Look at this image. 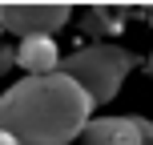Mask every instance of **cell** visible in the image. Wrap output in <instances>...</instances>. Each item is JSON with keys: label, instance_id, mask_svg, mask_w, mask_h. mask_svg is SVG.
<instances>
[{"label": "cell", "instance_id": "6da1fadb", "mask_svg": "<svg viewBox=\"0 0 153 145\" xmlns=\"http://www.w3.org/2000/svg\"><path fill=\"white\" fill-rule=\"evenodd\" d=\"M93 101L61 73L24 77L0 93V133L16 145H69L89 125Z\"/></svg>", "mask_w": 153, "mask_h": 145}, {"label": "cell", "instance_id": "7a4b0ae2", "mask_svg": "<svg viewBox=\"0 0 153 145\" xmlns=\"http://www.w3.org/2000/svg\"><path fill=\"white\" fill-rule=\"evenodd\" d=\"M133 65H137V57L129 48L113 45V40H93L89 48H76L73 57L56 61V73L69 77L93 105H105L117 97V89H121V81L129 77Z\"/></svg>", "mask_w": 153, "mask_h": 145}, {"label": "cell", "instance_id": "3957f363", "mask_svg": "<svg viewBox=\"0 0 153 145\" xmlns=\"http://www.w3.org/2000/svg\"><path fill=\"white\" fill-rule=\"evenodd\" d=\"M73 8L69 4H36V0H16V4H0V32L8 36H20V40H32V36H53L69 24Z\"/></svg>", "mask_w": 153, "mask_h": 145}, {"label": "cell", "instance_id": "277c9868", "mask_svg": "<svg viewBox=\"0 0 153 145\" xmlns=\"http://www.w3.org/2000/svg\"><path fill=\"white\" fill-rule=\"evenodd\" d=\"M85 145H149L153 129L145 117H89L81 129Z\"/></svg>", "mask_w": 153, "mask_h": 145}, {"label": "cell", "instance_id": "5b68a950", "mask_svg": "<svg viewBox=\"0 0 153 145\" xmlns=\"http://www.w3.org/2000/svg\"><path fill=\"white\" fill-rule=\"evenodd\" d=\"M56 61H61V53H56L53 36H32V40H20L16 45V65L28 69V77L56 73Z\"/></svg>", "mask_w": 153, "mask_h": 145}, {"label": "cell", "instance_id": "8992f818", "mask_svg": "<svg viewBox=\"0 0 153 145\" xmlns=\"http://www.w3.org/2000/svg\"><path fill=\"white\" fill-rule=\"evenodd\" d=\"M81 20H85V32L89 36H109V32H117L121 28V8H85L81 12Z\"/></svg>", "mask_w": 153, "mask_h": 145}, {"label": "cell", "instance_id": "52a82bcc", "mask_svg": "<svg viewBox=\"0 0 153 145\" xmlns=\"http://www.w3.org/2000/svg\"><path fill=\"white\" fill-rule=\"evenodd\" d=\"M12 65H16V48L0 40V73H8V69H12Z\"/></svg>", "mask_w": 153, "mask_h": 145}, {"label": "cell", "instance_id": "ba28073f", "mask_svg": "<svg viewBox=\"0 0 153 145\" xmlns=\"http://www.w3.org/2000/svg\"><path fill=\"white\" fill-rule=\"evenodd\" d=\"M0 145H16V141H12V137H8V133H0Z\"/></svg>", "mask_w": 153, "mask_h": 145}, {"label": "cell", "instance_id": "9c48e42d", "mask_svg": "<svg viewBox=\"0 0 153 145\" xmlns=\"http://www.w3.org/2000/svg\"><path fill=\"white\" fill-rule=\"evenodd\" d=\"M145 12H149V24H153V4H149V8H145Z\"/></svg>", "mask_w": 153, "mask_h": 145}, {"label": "cell", "instance_id": "30bf717a", "mask_svg": "<svg viewBox=\"0 0 153 145\" xmlns=\"http://www.w3.org/2000/svg\"><path fill=\"white\" fill-rule=\"evenodd\" d=\"M149 77H153V53H149Z\"/></svg>", "mask_w": 153, "mask_h": 145}, {"label": "cell", "instance_id": "8fae6325", "mask_svg": "<svg viewBox=\"0 0 153 145\" xmlns=\"http://www.w3.org/2000/svg\"><path fill=\"white\" fill-rule=\"evenodd\" d=\"M149 129H153V117H149Z\"/></svg>", "mask_w": 153, "mask_h": 145}]
</instances>
